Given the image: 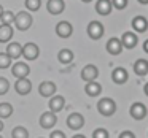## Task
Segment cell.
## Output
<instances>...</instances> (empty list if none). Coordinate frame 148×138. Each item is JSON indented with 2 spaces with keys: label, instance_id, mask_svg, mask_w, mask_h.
I'll use <instances>...</instances> for the list:
<instances>
[{
  "label": "cell",
  "instance_id": "6da1fadb",
  "mask_svg": "<svg viewBox=\"0 0 148 138\" xmlns=\"http://www.w3.org/2000/svg\"><path fill=\"white\" fill-rule=\"evenodd\" d=\"M32 22H34V18L30 16L29 11H19V13L14 16V21H13V24L16 26V29L21 30V32L29 30L30 26H32Z\"/></svg>",
  "mask_w": 148,
  "mask_h": 138
},
{
  "label": "cell",
  "instance_id": "7a4b0ae2",
  "mask_svg": "<svg viewBox=\"0 0 148 138\" xmlns=\"http://www.w3.org/2000/svg\"><path fill=\"white\" fill-rule=\"evenodd\" d=\"M97 109H99V113L102 116L110 118V116H113L116 113V103L113 99L105 97V99H100L99 102H97Z\"/></svg>",
  "mask_w": 148,
  "mask_h": 138
},
{
  "label": "cell",
  "instance_id": "3957f363",
  "mask_svg": "<svg viewBox=\"0 0 148 138\" xmlns=\"http://www.w3.org/2000/svg\"><path fill=\"white\" fill-rule=\"evenodd\" d=\"M88 37H89L91 40H100L103 37V26L102 22H99V21H91L89 24H88Z\"/></svg>",
  "mask_w": 148,
  "mask_h": 138
},
{
  "label": "cell",
  "instance_id": "277c9868",
  "mask_svg": "<svg viewBox=\"0 0 148 138\" xmlns=\"http://www.w3.org/2000/svg\"><path fill=\"white\" fill-rule=\"evenodd\" d=\"M147 113H148L147 106H145L143 103H140V102L132 103L131 108H129V114H131V118H134L135 121H142V119L147 116Z\"/></svg>",
  "mask_w": 148,
  "mask_h": 138
},
{
  "label": "cell",
  "instance_id": "5b68a950",
  "mask_svg": "<svg viewBox=\"0 0 148 138\" xmlns=\"http://www.w3.org/2000/svg\"><path fill=\"white\" fill-rule=\"evenodd\" d=\"M38 56H40V48L35 43H27V45L23 46V54H21V57H24L26 61H35Z\"/></svg>",
  "mask_w": 148,
  "mask_h": 138
},
{
  "label": "cell",
  "instance_id": "8992f818",
  "mask_svg": "<svg viewBox=\"0 0 148 138\" xmlns=\"http://www.w3.org/2000/svg\"><path fill=\"white\" fill-rule=\"evenodd\" d=\"M11 73H13V76L16 78V80H21V78H27L30 73V68L27 64H24V62H16V64L11 67Z\"/></svg>",
  "mask_w": 148,
  "mask_h": 138
},
{
  "label": "cell",
  "instance_id": "52a82bcc",
  "mask_svg": "<svg viewBox=\"0 0 148 138\" xmlns=\"http://www.w3.org/2000/svg\"><path fill=\"white\" fill-rule=\"evenodd\" d=\"M84 125V118L80 113H72L67 118V127L72 128V130H80Z\"/></svg>",
  "mask_w": 148,
  "mask_h": 138
},
{
  "label": "cell",
  "instance_id": "ba28073f",
  "mask_svg": "<svg viewBox=\"0 0 148 138\" xmlns=\"http://www.w3.org/2000/svg\"><path fill=\"white\" fill-rule=\"evenodd\" d=\"M72 33H73V27H72L70 22H67V21L58 22V26H56V35L58 37H61V38H69V37H72Z\"/></svg>",
  "mask_w": 148,
  "mask_h": 138
},
{
  "label": "cell",
  "instance_id": "9c48e42d",
  "mask_svg": "<svg viewBox=\"0 0 148 138\" xmlns=\"http://www.w3.org/2000/svg\"><path fill=\"white\" fill-rule=\"evenodd\" d=\"M97 76H99V70H97V67L92 65V64L86 65V67L81 70V80L86 81V83H89V81H96Z\"/></svg>",
  "mask_w": 148,
  "mask_h": 138
},
{
  "label": "cell",
  "instance_id": "30bf717a",
  "mask_svg": "<svg viewBox=\"0 0 148 138\" xmlns=\"http://www.w3.org/2000/svg\"><path fill=\"white\" fill-rule=\"evenodd\" d=\"M58 122V118H56V113H51V111H46L40 116V125L42 128H53Z\"/></svg>",
  "mask_w": 148,
  "mask_h": 138
},
{
  "label": "cell",
  "instance_id": "8fae6325",
  "mask_svg": "<svg viewBox=\"0 0 148 138\" xmlns=\"http://www.w3.org/2000/svg\"><path fill=\"white\" fill-rule=\"evenodd\" d=\"M56 84L53 83V81H43V83H40L38 86V94L42 97H53L56 94Z\"/></svg>",
  "mask_w": 148,
  "mask_h": 138
},
{
  "label": "cell",
  "instance_id": "7c38bea8",
  "mask_svg": "<svg viewBox=\"0 0 148 138\" xmlns=\"http://www.w3.org/2000/svg\"><path fill=\"white\" fill-rule=\"evenodd\" d=\"M14 90H16L19 95H27V94L32 90V83H30L27 78H21L14 83Z\"/></svg>",
  "mask_w": 148,
  "mask_h": 138
},
{
  "label": "cell",
  "instance_id": "4fadbf2b",
  "mask_svg": "<svg viewBox=\"0 0 148 138\" xmlns=\"http://www.w3.org/2000/svg\"><path fill=\"white\" fill-rule=\"evenodd\" d=\"M46 8H48V11L53 14V16H58V14L64 13L65 3H64V0H48Z\"/></svg>",
  "mask_w": 148,
  "mask_h": 138
},
{
  "label": "cell",
  "instance_id": "5bb4252c",
  "mask_svg": "<svg viewBox=\"0 0 148 138\" xmlns=\"http://www.w3.org/2000/svg\"><path fill=\"white\" fill-rule=\"evenodd\" d=\"M127 78H129V73H127V70L123 68V67H116L115 70L112 71V80L115 84H124L126 81H127Z\"/></svg>",
  "mask_w": 148,
  "mask_h": 138
},
{
  "label": "cell",
  "instance_id": "9a60e30c",
  "mask_svg": "<svg viewBox=\"0 0 148 138\" xmlns=\"http://www.w3.org/2000/svg\"><path fill=\"white\" fill-rule=\"evenodd\" d=\"M107 52L112 56H118L121 54L123 51V45H121V40H118L116 37H113V38H110L108 41H107Z\"/></svg>",
  "mask_w": 148,
  "mask_h": 138
},
{
  "label": "cell",
  "instance_id": "2e32d148",
  "mask_svg": "<svg viewBox=\"0 0 148 138\" xmlns=\"http://www.w3.org/2000/svg\"><path fill=\"white\" fill-rule=\"evenodd\" d=\"M138 38L134 32H124L121 37V45L123 48H127V49H134L135 45H137Z\"/></svg>",
  "mask_w": 148,
  "mask_h": 138
},
{
  "label": "cell",
  "instance_id": "e0dca14e",
  "mask_svg": "<svg viewBox=\"0 0 148 138\" xmlns=\"http://www.w3.org/2000/svg\"><path fill=\"white\" fill-rule=\"evenodd\" d=\"M113 7H112V0H97L96 3V11L100 16H108L112 13Z\"/></svg>",
  "mask_w": 148,
  "mask_h": 138
},
{
  "label": "cell",
  "instance_id": "ac0fdd59",
  "mask_svg": "<svg viewBox=\"0 0 148 138\" xmlns=\"http://www.w3.org/2000/svg\"><path fill=\"white\" fill-rule=\"evenodd\" d=\"M65 106V99L62 95H53L49 100V111L51 113H59L61 109H64Z\"/></svg>",
  "mask_w": 148,
  "mask_h": 138
},
{
  "label": "cell",
  "instance_id": "d6986e66",
  "mask_svg": "<svg viewBox=\"0 0 148 138\" xmlns=\"http://www.w3.org/2000/svg\"><path fill=\"white\" fill-rule=\"evenodd\" d=\"M7 54H8V57H10L11 61H13V59L16 61V59H19L21 54H23V46H21L18 41L10 43V45L7 46Z\"/></svg>",
  "mask_w": 148,
  "mask_h": 138
},
{
  "label": "cell",
  "instance_id": "ffe728a7",
  "mask_svg": "<svg viewBox=\"0 0 148 138\" xmlns=\"http://www.w3.org/2000/svg\"><path fill=\"white\" fill-rule=\"evenodd\" d=\"M132 29H134L135 32H140V33L147 32V29H148L147 18L145 16H135L134 19H132Z\"/></svg>",
  "mask_w": 148,
  "mask_h": 138
},
{
  "label": "cell",
  "instance_id": "44dd1931",
  "mask_svg": "<svg viewBox=\"0 0 148 138\" xmlns=\"http://www.w3.org/2000/svg\"><path fill=\"white\" fill-rule=\"evenodd\" d=\"M84 92L89 97H97L102 92V86H100L99 83H96V81H89V83H86V86H84Z\"/></svg>",
  "mask_w": 148,
  "mask_h": 138
},
{
  "label": "cell",
  "instance_id": "7402d4cb",
  "mask_svg": "<svg viewBox=\"0 0 148 138\" xmlns=\"http://www.w3.org/2000/svg\"><path fill=\"white\" fill-rule=\"evenodd\" d=\"M13 38V27L8 24H2L0 26V43H8Z\"/></svg>",
  "mask_w": 148,
  "mask_h": 138
},
{
  "label": "cell",
  "instance_id": "603a6c76",
  "mask_svg": "<svg viewBox=\"0 0 148 138\" xmlns=\"http://www.w3.org/2000/svg\"><path fill=\"white\" fill-rule=\"evenodd\" d=\"M134 71H135V75H138V76L148 75V61L147 59H138V61H135Z\"/></svg>",
  "mask_w": 148,
  "mask_h": 138
},
{
  "label": "cell",
  "instance_id": "cb8c5ba5",
  "mask_svg": "<svg viewBox=\"0 0 148 138\" xmlns=\"http://www.w3.org/2000/svg\"><path fill=\"white\" fill-rule=\"evenodd\" d=\"M58 61L64 65H70L73 64V52L70 49H61L58 52Z\"/></svg>",
  "mask_w": 148,
  "mask_h": 138
},
{
  "label": "cell",
  "instance_id": "d4e9b609",
  "mask_svg": "<svg viewBox=\"0 0 148 138\" xmlns=\"http://www.w3.org/2000/svg\"><path fill=\"white\" fill-rule=\"evenodd\" d=\"M13 114V106H11V103H0V119H7L10 118V116Z\"/></svg>",
  "mask_w": 148,
  "mask_h": 138
},
{
  "label": "cell",
  "instance_id": "484cf974",
  "mask_svg": "<svg viewBox=\"0 0 148 138\" xmlns=\"http://www.w3.org/2000/svg\"><path fill=\"white\" fill-rule=\"evenodd\" d=\"M11 138H29V130L23 125H18L11 130Z\"/></svg>",
  "mask_w": 148,
  "mask_h": 138
},
{
  "label": "cell",
  "instance_id": "4316f807",
  "mask_svg": "<svg viewBox=\"0 0 148 138\" xmlns=\"http://www.w3.org/2000/svg\"><path fill=\"white\" fill-rule=\"evenodd\" d=\"M11 67V59L8 57L7 52H0V70H5V68Z\"/></svg>",
  "mask_w": 148,
  "mask_h": 138
},
{
  "label": "cell",
  "instance_id": "83f0119b",
  "mask_svg": "<svg viewBox=\"0 0 148 138\" xmlns=\"http://www.w3.org/2000/svg\"><path fill=\"white\" fill-rule=\"evenodd\" d=\"M0 21H2V24H8V26H11L13 21H14V13L13 11H3L2 16H0Z\"/></svg>",
  "mask_w": 148,
  "mask_h": 138
},
{
  "label": "cell",
  "instance_id": "f1b7e54d",
  "mask_svg": "<svg viewBox=\"0 0 148 138\" xmlns=\"http://www.w3.org/2000/svg\"><path fill=\"white\" fill-rule=\"evenodd\" d=\"M42 7V0H26V8L29 11H38Z\"/></svg>",
  "mask_w": 148,
  "mask_h": 138
},
{
  "label": "cell",
  "instance_id": "f546056e",
  "mask_svg": "<svg viewBox=\"0 0 148 138\" xmlns=\"http://www.w3.org/2000/svg\"><path fill=\"white\" fill-rule=\"evenodd\" d=\"M8 89H10V83H8L7 78L0 76V95H5V94L8 92Z\"/></svg>",
  "mask_w": 148,
  "mask_h": 138
},
{
  "label": "cell",
  "instance_id": "4dcf8cb0",
  "mask_svg": "<svg viewBox=\"0 0 148 138\" xmlns=\"http://www.w3.org/2000/svg\"><path fill=\"white\" fill-rule=\"evenodd\" d=\"M110 135H108V132H107V128H102V127H99V128H96V130L92 132V138H108Z\"/></svg>",
  "mask_w": 148,
  "mask_h": 138
},
{
  "label": "cell",
  "instance_id": "1f68e13d",
  "mask_svg": "<svg viewBox=\"0 0 148 138\" xmlns=\"http://www.w3.org/2000/svg\"><path fill=\"white\" fill-rule=\"evenodd\" d=\"M112 7L116 10H124L127 7V0H112Z\"/></svg>",
  "mask_w": 148,
  "mask_h": 138
},
{
  "label": "cell",
  "instance_id": "d6a6232c",
  "mask_svg": "<svg viewBox=\"0 0 148 138\" xmlns=\"http://www.w3.org/2000/svg\"><path fill=\"white\" fill-rule=\"evenodd\" d=\"M49 138H65V133L62 130H54L49 133Z\"/></svg>",
  "mask_w": 148,
  "mask_h": 138
},
{
  "label": "cell",
  "instance_id": "836d02e7",
  "mask_svg": "<svg viewBox=\"0 0 148 138\" xmlns=\"http://www.w3.org/2000/svg\"><path fill=\"white\" fill-rule=\"evenodd\" d=\"M119 138H135V135H134V132H131V130H124V132L119 133Z\"/></svg>",
  "mask_w": 148,
  "mask_h": 138
},
{
  "label": "cell",
  "instance_id": "e575fe53",
  "mask_svg": "<svg viewBox=\"0 0 148 138\" xmlns=\"http://www.w3.org/2000/svg\"><path fill=\"white\" fill-rule=\"evenodd\" d=\"M143 51L148 54V40H145V41H143Z\"/></svg>",
  "mask_w": 148,
  "mask_h": 138
},
{
  "label": "cell",
  "instance_id": "d590c367",
  "mask_svg": "<svg viewBox=\"0 0 148 138\" xmlns=\"http://www.w3.org/2000/svg\"><path fill=\"white\" fill-rule=\"evenodd\" d=\"M138 3H142V5H148V0H137Z\"/></svg>",
  "mask_w": 148,
  "mask_h": 138
},
{
  "label": "cell",
  "instance_id": "8d00e7d4",
  "mask_svg": "<svg viewBox=\"0 0 148 138\" xmlns=\"http://www.w3.org/2000/svg\"><path fill=\"white\" fill-rule=\"evenodd\" d=\"M143 90H145V94H147V95H148V83H147V84H145V86H143Z\"/></svg>",
  "mask_w": 148,
  "mask_h": 138
},
{
  "label": "cell",
  "instance_id": "74e56055",
  "mask_svg": "<svg viewBox=\"0 0 148 138\" xmlns=\"http://www.w3.org/2000/svg\"><path fill=\"white\" fill-rule=\"evenodd\" d=\"M72 138H86V137H84V135H73Z\"/></svg>",
  "mask_w": 148,
  "mask_h": 138
},
{
  "label": "cell",
  "instance_id": "f35d334b",
  "mask_svg": "<svg viewBox=\"0 0 148 138\" xmlns=\"http://www.w3.org/2000/svg\"><path fill=\"white\" fill-rule=\"evenodd\" d=\"M2 130H3V122L0 121V132H2Z\"/></svg>",
  "mask_w": 148,
  "mask_h": 138
},
{
  "label": "cell",
  "instance_id": "ab89813d",
  "mask_svg": "<svg viewBox=\"0 0 148 138\" xmlns=\"http://www.w3.org/2000/svg\"><path fill=\"white\" fill-rule=\"evenodd\" d=\"M2 13H3V7L0 5V16H2Z\"/></svg>",
  "mask_w": 148,
  "mask_h": 138
},
{
  "label": "cell",
  "instance_id": "60d3db41",
  "mask_svg": "<svg viewBox=\"0 0 148 138\" xmlns=\"http://www.w3.org/2000/svg\"><path fill=\"white\" fill-rule=\"evenodd\" d=\"M81 2H84V3H89V2H92V0H81Z\"/></svg>",
  "mask_w": 148,
  "mask_h": 138
},
{
  "label": "cell",
  "instance_id": "b9f144b4",
  "mask_svg": "<svg viewBox=\"0 0 148 138\" xmlns=\"http://www.w3.org/2000/svg\"><path fill=\"white\" fill-rule=\"evenodd\" d=\"M0 138H3V137H2V135H0Z\"/></svg>",
  "mask_w": 148,
  "mask_h": 138
}]
</instances>
